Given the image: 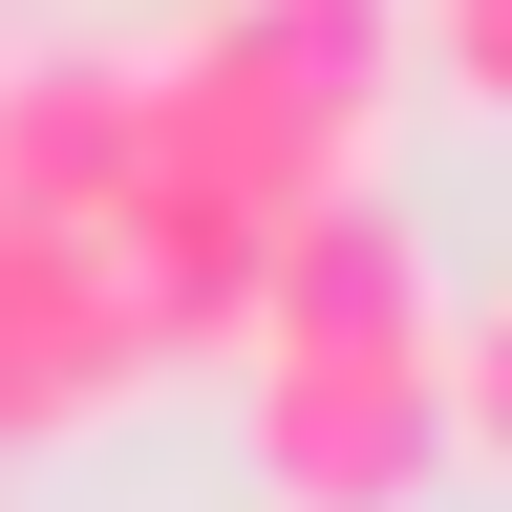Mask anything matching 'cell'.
I'll return each mask as SVG.
<instances>
[{"mask_svg":"<svg viewBox=\"0 0 512 512\" xmlns=\"http://www.w3.org/2000/svg\"><path fill=\"white\" fill-rule=\"evenodd\" d=\"M427 470H448V448H427V342L406 363L256 342V491H278V512H406Z\"/></svg>","mask_w":512,"mask_h":512,"instance_id":"cell-1","label":"cell"},{"mask_svg":"<svg viewBox=\"0 0 512 512\" xmlns=\"http://www.w3.org/2000/svg\"><path fill=\"white\" fill-rule=\"evenodd\" d=\"M427 235L384 214V192H299L278 235H256V342H342V363H406L427 342Z\"/></svg>","mask_w":512,"mask_h":512,"instance_id":"cell-2","label":"cell"},{"mask_svg":"<svg viewBox=\"0 0 512 512\" xmlns=\"http://www.w3.org/2000/svg\"><path fill=\"white\" fill-rule=\"evenodd\" d=\"M128 363H150V342H128L107 256H86V235H22V214H0V448L86 427V406H107Z\"/></svg>","mask_w":512,"mask_h":512,"instance_id":"cell-3","label":"cell"},{"mask_svg":"<svg viewBox=\"0 0 512 512\" xmlns=\"http://www.w3.org/2000/svg\"><path fill=\"white\" fill-rule=\"evenodd\" d=\"M128 192V64H0V214L86 235Z\"/></svg>","mask_w":512,"mask_h":512,"instance_id":"cell-4","label":"cell"},{"mask_svg":"<svg viewBox=\"0 0 512 512\" xmlns=\"http://www.w3.org/2000/svg\"><path fill=\"white\" fill-rule=\"evenodd\" d=\"M235 22L278 43L299 86H320V107L363 128V150H384V86H406V0H235Z\"/></svg>","mask_w":512,"mask_h":512,"instance_id":"cell-5","label":"cell"},{"mask_svg":"<svg viewBox=\"0 0 512 512\" xmlns=\"http://www.w3.org/2000/svg\"><path fill=\"white\" fill-rule=\"evenodd\" d=\"M427 64H448L470 107H512V0H427Z\"/></svg>","mask_w":512,"mask_h":512,"instance_id":"cell-6","label":"cell"}]
</instances>
